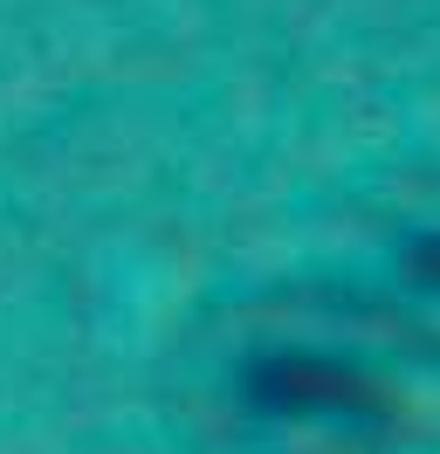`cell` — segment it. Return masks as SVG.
<instances>
[]
</instances>
